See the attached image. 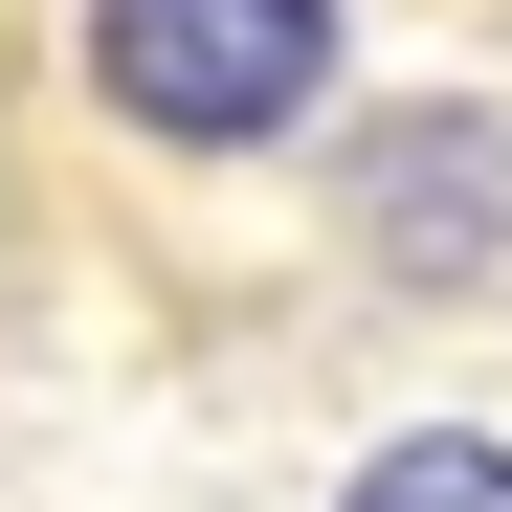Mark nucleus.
<instances>
[{
	"mask_svg": "<svg viewBox=\"0 0 512 512\" xmlns=\"http://www.w3.org/2000/svg\"><path fill=\"white\" fill-rule=\"evenodd\" d=\"M90 90L179 156H245L334 90V0H90Z\"/></svg>",
	"mask_w": 512,
	"mask_h": 512,
	"instance_id": "nucleus-1",
	"label": "nucleus"
},
{
	"mask_svg": "<svg viewBox=\"0 0 512 512\" xmlns=\"http://www.w3.org/2000/svg\"><path fill=\"white\" fill-rule=\"evenodd\" d=\"M334 512H512V446H468V423H423V446H379Z\"/></svg>",
	"mask_w": 512,
	"mask_h": 512,
	"instance_id": "nucleus-3",
	"label": "nucleus"
},
{
	"mask_svg": "<svg viewBox=\"0 0 512 512\" xmlns=\"http://www.w3.org/2000/svg\"><path fill=\"white\" fill-rule=\"evenodd\" d=\"M357 245L401 290H490L512 268V112H379L357 134Z\"/></svg>",
	"mask_w": 512,
	"mask_h": 512,
	"instance_id": "nucleus-2",
	"label": "nucleus"
}]
</instances>
